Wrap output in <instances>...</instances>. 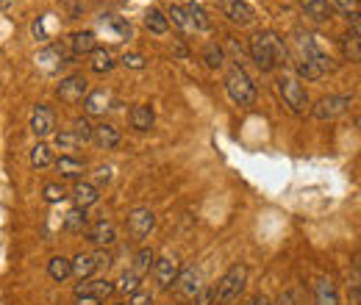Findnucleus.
<instances>
[{
  "instance_id": "obj_30",
  "label": "nucleus",
  "mask_w": 361,
  "mask_h": 305,
  "mask_svg": "<svg viewBox=\"0 0 361 305\" xmlns=\"http://www.w3.org/2000/svg\"><path fill=\"white\" fill-rule=\"evenodd\" d=\"M31 164L37 167V170H45L53 164V147L47 144V142H39L34 150H31Z\"/></svg>"
},
{
  "instance_id": "obj_41",
  "label": "nucleus",
  "mask_w": 361,
  "mask_h": 305,
  "mask_svg": "<svg viewBox=\"0 0 361 305\" xmlns=\"http://www.w3.org/2000/svg\"><path fill=\"white\" fill-rule=\"evenodd\" d=\"M120 64L128 67V70H145V67H147V58H145L142 53H126V56L120 58Z\"/></svg>"
},
{
  "instance_id": "obj_48",
  "label": "nucleus",
  "mask_w": 361,
  "mask_h": 305,
  "mask_svg": "<svg viewBox=\"0 0 361 305\" xmlns=\"http://www.w3.org/2000/svg\"><path fill=\"white\" fill-rule=\"evenodd\" d=\"M14 6V0H0V8H11Z\"/></svg>"
},
{
  "instance_id": "obj_38",
  "label": "nucleus",
  "mask_w": 361,
  "mask_h": 305,
  "mask_svg": "<svg viewBox=\"0 0 361 305\" xmlns=\"http://www.w3.org/2000/svg\"><path fill=\"white\" fill-rule=\"evenodd\" d=\"M56 147H59V150H64V153H73V150L78 147V139H75L73 131L67 128V131L56 133Z\"/></svg>"
},
{
  "instance_id": "obj_10",
  "label": "nucleus",
  "mask_w": 361,
  "mask_h": 305,
  "mask_svg": "<svg viewBox=\"0 0 361 305\" xmlns=\"http://www.w3.org/2000/svg\"><path fill=\"white\" fill-rule=\"evenodd\" d=\"M156 228V211L150 206H136L128 211V230L136 239H145Z\"/></svg>"
},
{
  "instance_id": "obj_36",
  "label": "nucleus",
  "mask_w": 361,
  "mask_h": 305,
  "mask_svg": "<svg viewBox=\"0 0 361 305\" xmlns=\"http://www.w3.org/2000/svg\"><path fill=\"white\" fill-rule=\"evenodd\" d=\"M73 136L78 139V144H87V142H92V123L87 120V117H78L75 123H73Z\"/></svg>"
},
{
  "instance_id": "obj_34",
  "label": "nucleus",
  "mask_w": 361,
  "mask_h": 305,
  "mask_svg": "<svg viewBox=\"0 0 361 305\" xmlns=\"http://www.w3.org/2000/svg\"><path fill=\"white\" fill-rule=\"evenodd\" d=\"M167 23H173V25L180 28L183 34H192V31H195L192 23H189V17H186V8H183V6H170V11H167Z\"/></svg>"
},
{
  "instance_id": "obj_25",
  "label": "nucleus",
  "mask_w": 361,
  "mask_h": 305,
  "mask_svg": "<svg viewBox=\"0 0 361 305\" xmlns=\"http://www.w3.org/2000/svg\"><path fill=\"white\" fill-rule=\"evenodd\" d=\"M342 53L350 64H359L361 50H359V25H350V31L342 37Z\"/></svg>"
},
{
  "instance_id": "obj_43",
  "label": "nucleus",
  "mask_w": 361,
  "mask_h": 305,
  "mask_svg": "<svg viewBox=\"0 0 361 305\" xmlns=\"http://www.w3.org/2000/svg\"><path fill=\"white\" fill-rule=\"evenodd\" d=\"M128 305H153V297L147 292H136V294H131Z\"/></svg>"
},
{
  "instance_id": "obj_2",
  "label": "nucleus",
  "mask_w": 361,
  "mask_h": 305,
  "mask_svg": "<svg viewBox=\"0 0 361 305\" xmlns=\"http://www.w3.org/2000/svg\"><path fill=\"white\" fill-rule=\"evenodd\" d=\"M250 56H253V61H256V67L262 73H275L278 67L286 64L289 50H286L283 39L275 31H259L250 39Z\"/></svg>"
},
{
  "instance_id": "obj_16",
  "label": "nucleus",
  "mask_w": 361,
  "mask_h": 305,
  "mask_svg": "<svg viewBox=\"0 0 361 305\" xmlns=\"http://www.w3.org/2000/svg\"><path fill=\"white\" fill-rule=\"evenodd\" d=\"M67 197H73L75 208H90L100 200V189L90 180H75V186H73V192Z\"/></svg>"
},
{
  "instance_id": "obj_3",
  "label": "nucleus",
  "mask_w": 361,
  "mask_h": 305,
  "mask_svg": "<svg viewBox=\"0 0 361 305\" xmlns=\"http://www.w3.org/2000/svg\"><path fill=\"white\" fill-rule=\"evenodd\" d=\"M223 84H226L228 97H231L236 106H253L256 97H259V89H256V84H253V78H250L239 64L228 67Z\"/></svg>"
},
{
  "instance_id": "obj_14",
  "label": "nucleus",
  "mask_w": 361,
  "mask_h": 305,
  "mask_svg": "<svg viewBox=\"0 0 361 305\" xmlns=\"http://www.w3.org/2000/svg\"><path fill=\"white\" fill-rule=\"evenodd\" d=\"M117 289H114V280H106V278H87L75 286V297H97V300H106L111 297Z\"/></svg>"
},
{
  "instance_id": "obj_6",
  "label": "nucleus",
  "mask_w": 361,
  "mask_h": 305,
  "mask_svg": "<svg viewBox=\"0 0 361 305\" xmlns=\"http://www.w3.org/2000/svg\"><path fill=\"white\" fill-rule=\"evenodd\" d=\"M350 106H353V94H328L312 106V117L319 123H331V120H339Z\"/></svg>"
},
{
  "instance_id": "obj_31",
  "label": "nucleus",
  "mask_w": 361,
  "mask_h": 305,
  "mask_svg": "<svg viewBox=\"0 0 361 305\" xmlns=\"http://www.w3.org/2000/svg\"><path fill=\"white\" fill-rule=\"evenodd\" d=\"M139 283H142V278L136 275L134 269H126V272L120 275V280L114 283V289L123 292V294H136V292H139Z\"/></svg>"
},
{
  "instance_id": "obj_17",
  "label": "nucleus",
  "mask_w": 361,
  "mask_h": 305,
  "mask_svg": "<svg viewBox=\"0 0 361 305\" xmlns=\"http://www.w3.org/2000/svg\"><path fill=\"white\" fill-rule=\"evenodd\" d=\"M92 142H94L100 150H114V147H120L123 136H120V131H117L114 125L100 123V125H92Z\"/></svg>"
},
{
  "instance_id": "obj_24",
  "label": "nucleus",
  "mask_w": 361,
  "mask_h": 305,
  "mask_svg": "<svg viewBox=\"0 0 361 305\" xmlns=\"http://www.w3.org/2000/svg\"><path fill=\"white\" fill-rule=\"evenodd\" d=\"M145 28H147L150 34H156V37H164V34L170 31L167 14L159 11V8H147V14H145Z\"/></svg>"
},
{
  "instance_id": "obj_33",
  "label": "nucleus",
  "mask_w": 361,
  "mask_h": 305,
  "mask_svg": "<svg viewBox=\"0 0 361 305\" xmlns=\"http://www.w3.org/2000/svg\"><path fill=\"white\" fill-rule=\"evenodd\" d=\"M203 61H206V67H212V70L226 67V53H223V47L214 42L206 44V47H203Z\"/></svg>"
},
{
  "instance_id": "obj_44",
  "label": "nucleus",
  "mask_w": 361,
  "mask_h": 305,
  "mask_svg": "<svg viewBox=\"0 0 361 305\" xmlns=\"http://www.w3.org/2000/svg\"><path fill=\"white\" fill-rule=\"evenodd\" d=\"M270 305H295V294H292V292H283V294H278V300Z\"/></svg>"
},
{
  "instance_id": "obj_19",
  "label": "nucleus",
  "mask_w": 361,
  "mask_h": 305,
  "mask_svg": "<svg viewBox=\"0 0 361 305\" xmlns=\"http://www.w3.org/2000/svg\"><path fill=\"white\" fill-rule=\"evenodd\" d=\"M84 103V111L97 117V114H106L111 108V94L106 89H94V92H87V97L81 100Z\"/></svg>"
},
{
  "instance_id": "obj_32",
  "label": "nucleus",
  "mask_w": 361,
  "mask_h": 305,
  "mask_svg": "<svg viewBox=\"0 0 361 305\" xmlns=\"http://www.w3.org/2000/svg\"><path fill=\"white\" fill-rule=\"evenodd\" d=\"M328 6H331V11L336 8V11L348 14L350 25H359V0H328Z\"/></svg>"
},
{
  "instance_id": "obj_11",
  "label": "nucleus",
  "mask_w": 361,
  "mask_h": 305,
  "mask_svg": "<svg viewBox=\"0 0 361 305\" xmlns=\"http://www.w3.org/2000/svg\"><path fill=\"white\" fill-rule=\"evenodd\" d=\"M217 6L223 11V17L231 20L233 25H253L256 23V11L245 0H220Z\"/></svg>"
},
{
  "instance_id": "obj_35",
  "label": "nucleus",
  "mask_w": 361,
  "mask_h": 305,
  "mask_svg": "<svg viewBox=\"0 0 361 305\" xmlns=\"http://www.w3.org/2000/svg\"><path fill=\"white\" fill-rule=\"evenodd\" d=\"M153 261H156V253H153L150 247H142L134 259V272L142 278L145 272H150V269H153Z\"/></svg>"
},
{
  "instance_id": "obj_46",
  "label": "nucleus",
  "mask_w": 361,
  "mask_h": 305,
  "mask_svg": "<svg viewBox=\"0 0 361 305\" xmlns=\"http://www.w3.org/2000/svg\"><path fill=\"white\" fill-rule=\"evenodd\" d=\"M348 303L359 305V286H350V292H348Z\"/></svg>"
},
{
  "instance_id": "obj_29",
  "label": "nucleus",
  "mask_w": 361,
  "mask_h": 305,
  "mask_svg": "<svg viewBox=\"0 0 361 305\" xmlns=\"http://www.w3.org/2000/svg\"><path fill=\"white\" fill-rule=\"evenodd\" d=\"M87 228H90L87 208H73V211L64 217V230H67V233H84Z\"/></svg>"
},
{
  "instance_id": "obj_23",
  "label": "nucleus",
  "mask_w": 361,
  "mask_h": 305,
  "mask_svg": "<svg viewBox=\"0 0 361 305\" xmlns=\"http://www.w3.org/2000/svg\"><path fill=\"white\" fill-rule=\"evenodd\" d=\"M92 56V61H90V67H92V73H97V75H106V73H111L114 70V56L106 50V47H94L90 53Z\"/></svg>"
},
{
  "instance_id": "obj_9",
  "label": "nucleus",
  "mask_w": 361,
  "mask_h": 305,
  "mask_svg": "<svg viewBox=\"0 0 361 305\" xmlns=\"http://www.w3.org/2000/svg\"><path fill=\"white\" fill-rule=\"evenodd\" d=\"M173 286H176L180 300H195V297L200 294V289H203V275H200L195 266H186V269L178 272V278H176Z\"/></svg>"
},
{
  "instance_id": "obj_47",
  "label": "nucleus",
  "mask_w": 361,
  "mask_h": 305,
  "mask_svg": "<svg viewBox=\"0 0 361 305\" xmlns=\"http://www.w3.org/2000/svg\"><path fill=\"white\" fill-rule=\"evenodd\" d=\"M103 300H97V297H75V305H100Z\"/></svg>"
},
{
  "instance_id": "obj_39",
  "label": "nucleus",
  "mask_w": 361,
  "mask_h": 305,
  "mask_svg": "<svg viewBox=\"0 0 361 305\" xmlns=\"http://www.w3.org/2000/svg\"><path fill=\"white\" fill-rule=\"evenodd\" d=\"M111 178H114V170H111L109 164H100V167H94V173H92V180H90V183H94V186L100 189V186H106V183H109Z\"/></svg>"
},
{
  "instance_id": "obj_21",
  "label": "nucleus",
  "mask_w": 361,
  "mask_h": 305,
  "mask_svg": "<svg viewBox=\"0 0 361 305\" xmlns=\"http://www.w3.org/2000/svg\"><path fill=\"white\" fill-rule=\"evenodd\" d=\"M300 3V8H303V14L309 17V20H314V23H328L331 20V6H328V0H298Z\"/></svg>"
},
{
  "instance_id": "obj_22",
  "label": "nucleus",
  "mask_w": 361,
  "mask_h": 305,
  "mask_svg": "<svg viewBox=\"0 0 361 305\" xmlns=\"http://www.w3.org/2000/svg\"><path fill=\"white\" fill-rule=\"evenodd\" d=\"M314 305H339V294H336V286L331 283V278H317Z\"/></svg>"
},
{
  "instance_id": "obj_1",
  "label": "nucleus",
  "mask_w": 361,
  "mask_h": 305,
  "mask_svg": "<svg viewBox=\"0 0 361 305\" xmlns=\"http://www.w3.org/2000/svg\"><path fill=\"white\" fill-rule=\"evenodd\" d=\"M292 47H295V75L300 81H319L336 70V61L317 44V37L306 34L303 28L292 34Z\"/></svg>"
},
{
  "instance_id": "obj_8",
  "label": "nucleus",
  "mask_w": 361,
  "mask_h": 305,
  "mask_svg": "<svg viewBox=\"0 0 361 305\" xmlns=\"http://www.w3.org/2000/svg\"><path fill=\"white\" fill-rule=\"evenodd\" d=\"M70 263H73V275H75L78 280H87V278H92L100 266H109V263H111V256H109L106 250H97V253H90V256L81 253V256H75Z\"/></svg>"
},
{
  "instance_id": "obj_42",
  "label": "nucleus",
  "mask_w": 361,
  "mask_h": 305,
  "mask_svg": "<svg viewBox=\"0 0 361 305\" xmlns=\"http://www.w3.org/2000/svg\"><path fill=\"white\" fill-rule=\"evenodd\" d=\"M214 303V289H200V294L195 297V305H212Z\"/></svg>"
},
{
  "instance_id": "obj_13",
  "label": "nucleus",
  "mask_w": 361,
  "mask_h": 305,
  "mask_svg": "<svg viewBox=\"0 0 361 305\" xmlns=\"http://www.w3.org/2000/svg\"><path fill=\"white\" fill-rule=\"evenodd\" d=\"M84 233H87V242L94 244V247H109V244L117 242V228H114L111 219H97V222H92Z\"/></svg>"
},
{
  "instance_id": "obj_49",
  "label": "nucleus",
  "mask_w": 361,
  "mask_h": 305,
  "mask_svg": "<svg viewBox=\"0 0 361 305\" xmlns=\"http://www.w3.org/2000/svg\"><path fill=\"white\" fill-rule=\"evenodd\" d=\"M114 305H128V303H114Z\"/></svg>"
},
{
  "instance_id": "obj_20",
  "label": "nucleus",
  "mask_w": 361,
  "mask_h": 305,
  "mask_svg": "<svg viewBox=\"0 0 361 305\" xmlns=\"http://www.w3.org/2000/svg\"><path fill=\"white\" fill-rule=\"evenodd\" d=\"M56 164V170L61 175V180H78L81 175H84V161L78 158V156H73V153H64L59 161H53Z\"/></svg>"
},
{
  "instance_id": "obj_40",
  "label": "nucleus",
  "mask_w": 361,
  "mask_h": 305,
  "mask_svg": "<svg viewBox=\"0 0 361 305\" xmlns=\"http://www.w3.org/2000/svg\"><path fill=\"white\" fill-rule=\"evenodd\" d=\"M103 23H109V25L117 31V37H120V39H128V37H131V25H128L123 17H114V14H111V17H106Z\"/></svg>"
},
{
  "instance_id": "obj_5",
  "label": "nucleus",
  "mask_w": 361,
  "mask_h": 305,
  "mask_svg": "<svg viewBox=\"0 0 361 305\" xmlns=\"http://www.w3.org/2000/svg\"><path fill=\"white\" fill-rule=\"evenodd\" d=\"M245 286H247V266L245 263H233L226 275L220 278V283L214 289V303L228 305L233 303V300H239V294L245 292Z\"/></svg>"
},
{
  "instance_id": "obj_27",
  "label": "nucleus",
  "mask_w": 361,
  "mask_h": 305,
  "mask_svg": "<svg viewBox=\"0 0 361 305\" xmlns=\"http://www.w3.org/2000/svg\"><path fill=\"white\" fill-rule=\"evenodd\" d=\"M70 47H73V53H75V56L92 53V50L97 47V37H94V31H78V34H73V37H70Z\"/></svg>"
},
{
  "instance_id": "obj_4",
  "label": "nucleus",
  "mask_w": 361,
  "mask_h": 305,
  "mask_svg": "<svg viewBox=\"0 0 361 305\" xmlns=\"http://www.w3.org/2000/svg\"><path fill=\"white\" fill-rule=\"evenodd\" d=\"M275 89H278V94L283 97V103L289 106L292 114H306V108L312 106L309 92H306L303 81H300L295 73H281V75L275 78Z\"/></svg>"
},
{
  "instance_id": "obj_37",
  "label": "nucleus",
  "mask_w": 361,
  "mask_h": 305,
  "mask_svg": "<svg viewBox=\"0 0 361 305\" xmlns=\"http://www.w3.org/2000/svg\"><path fill=\"white\" fill-rule=\"evenodd\" d=\"M42 197H45V203H61L67 197V189H64V183H45Z\"/></svg>"
},
{
  "instance_id": "obj_28",
  "label": "nucleus",
  "mask_w": 361,
  "mask_h": 305,
  "mask_svg": "<svg viewBox=\"0 0 361 305\" xmlns=\"http://www.w3.org/2000/svg\"><path fill=\"white\" fill-rule=\"evenodd\" d=\"M47 275H50L56 283H64V280L73 275V263H70V259H64V256L50 259V261H47Z\"/></svg>"
},
{
  "instance_id": "obj_12",
  "label": "nucleus",
  "mask_w": 361,
  "mask_h": 305,
  "mask_svg": "<svg viewBox=\"0 0 361 305\" xmlns=\"http://www.w3.org/2000/svg\"><path fill=\"white\" fill-rule=\"evenodd\" d=\"M178 272H180V263L176 256H161V259L156 256V261H153V278H156V283L161 289H173Z\"/></svg>"
},
{
  "instance_id": "obj_15",
  "label": "nucleus",
  "mask_w": 361,
  "mask_h": 305,
  "mask_svg": "<svg viewBox=\"0 0 361 305\" xmlns=\"http://www.w3.org/2000/svg\"><path fill=\"white\" fill-rule=\"evenodd\" d=\"M31 131L37 133L39 139H45L50 133H56V111L45 106V103H39L37 108H34V114H31Z\"/></svg>"
},
{
  "instance_id": "obj_45",
  "label": "nucleus",
  "mask_w": 361,
  "mask_h": 305,
  "mask_svg": "<svg viewBox=\"0 0 361 305\" xmlns=\"http://www.w3.org/2000/svg\"><path fill=\"white\" fill-rule=\"evenodd\" d=\"M247 305H270V297L267 294H256V297H250Z\"/></svg>"
},
{
  "instance_id": "obj_26",
  "label": "nucleus",
  "mask_w": 361,
  "mask_h": 305,
  "mask_svg": "<svg viewBox=\"0 0 361 305\" xmlns=\"http://www.w3.org/2000/svg\"><path fill=\"white\" fill-rule=\"evenodd\" d=\"M183 8H186V17H189L195 31H212V20H209V14H206V8L200 3H189Z\"/></svg>"
},
{
  "instance_id": "obj_7",
  "label": "nucleus",
  "mask_w": 361,
  "mask_h": 305,
  "mask_svg": "<svg viewBox=\"0 0 361 305\" xmlns=\"http://www.w3.org/2000/svg\"><path fill=\"white\" fill-rule=\"evenodd\" d=\"M87 92H90V81L84 75H67V78H61V84L56 89L59 100L67 106H78L87 97Z\"/></svg>"
},
{
  "instance_id": "obj_18",
  "label": "nucleus",
  "mask_w": 361,
  "mask_h": 305,
  "mask_svg": "<svg viewBox=\"0 0 361 305\" xmlns=\"http://www.w3.org/2000/svg\"><path fill=\"white\" fill-rule=\"evenodd\" d=\"M153 123H156V114H153V108H150L147 103L131 106V111H128V125H131L134 131H150Z\"/></svg>"
}]
</instances>
